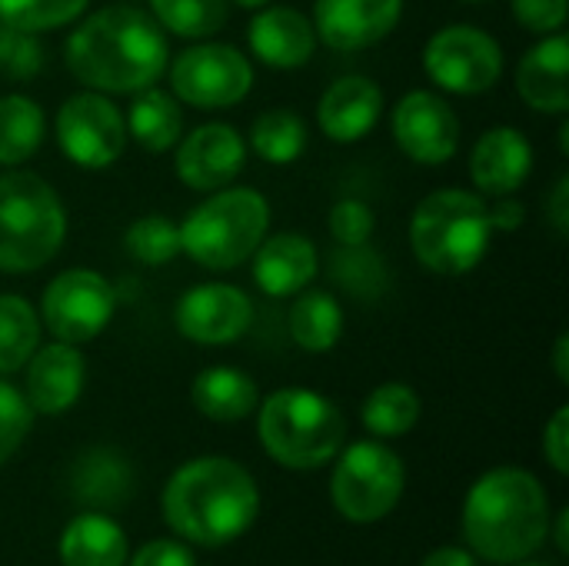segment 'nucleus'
I'll return each instance as SVG.
<instances>
[{"mask_svg":"<svg viewBox=\"0 0 569 566\" xmlns=\"http://www.w3.org/2000/svg\"><path fill=\"white\" fill-rule=\"evenodd\" d=\"M167 63L163 27L130 3L93 10L67 37V67L87 90L140 93L167 73Z\"/></svg>","mask_w":569,"mask_h":566,"instance_id":"obj_1","label":"nucleus"},{"mask_svg":"<svg viewBox=\"0 0 569 566\" xmlns=\"http://www.w3.org/2000/svg\"><path fill=\"white\" fill-rule=\"evenodd\" d=\"M160 510L183 544L227 547L257 524L260 487L230 457H193L170 474Z\"/></svg>","mask_w":569,"mask_h":566,"instance_id":"obj_2","label":"nucleus"},{"mask_svg":"<svg viewBox=\"0 0 569 566\" xmlns=\"http://www.w3.org/2000/svg\"><path fill=\"white\" fill-rule=\"evenodd\" d=\"M547 487L523 467L487 470L463 500V540L490 564L530 560L550 537Z\"/></svg>","mask_w":569,"mask_h":566,"instance_id":"obj_3","label":"nucleus"},{"mask_svg":"<svg viewBox=\"0 0 569 566\" xmlns=\"http://www.w3.org/2000/svg\"><path fill=\"white\" fill-rule=\"evenodd\" d=\"M493 227L480 193L443 187L427 193L410 217V247L437 277H463L490 254Z\"/></svg>","mask_w":569,"mask_h":566,"instance_id":"obj_4","label":"nucleus"},{"mask_svg":"<svg viewBox=\"0 0 569 566\" xmlns=\"http://www.w3.org/2000/svg\"><path fill=\"white\" fill-rule=\"evenodd\" d=\"M257 410L260 444L267 457L287 470L327 467L347 440L343 410L317 390L283 387L257 404Z\"/></svg>","mask_w":569,"mask_h":566,"instance_id":"obj_5","label":"nucleus"},{"mask_svg":"<svg viewBox=\"0 0 569 566\" xmlns=\"http://www.w3.org/2000/svg\"><path fill=\"white\" fill-rule=\"evenodd\" d=\"M270 230V203L253 187L210 190L180 224V254L203 270H233Z\"/></svg>","mask_w":569,"mask_h":566,"instance_id":"obj_6","label":"nucleus"},{"mask_svg":"<svg viewBox=\"0 0 569 566\" xmlns=\"http://www.w3.org/2000/svg\"><path fill=\"white\" fill-rule=\"evenodd\" d=\"M67 237V210L57 190L27 170L0 177V274L47 267Z\"/></svg>","mask_w":569,"mask_h":566,"instance_id":"obj_7","label":"nucleus"},{"mask_svg":"<svg viewBox=\"0 0 569 566\" xmlns=\"http://www.w3.org/2000/svg\"><path fill=\"white\" fill-rule=\"evenodd\" d=\"M330 474V500L350 524H377L397 510L407 490V467L397 450L380 440L340 447Z\"/></svg>","mask_w":569,"mask_h":566,"instance_id":"obj_8","label":"nucleus"},{"mask_svg":"<svg viewBox=\"0 0 569 566\" xmlns=\"http://www.w3.org/2000/svg\"><path fill=\"white\" fill-rule=\"evenodd\" d=\"M167 70L173 97L197 110L237 107L253 90V63L233 43L200 40L180 50Z\"/></svg>","mask_w":569,"mask_h":566,"instance_id":"obj_9","label":"nucleus"},{"mask_svg":"<svg viewBox=\"0 0 569 566\" xmlns=\"http://www.w3.org/2000/svg\"><path fill=\"white\" fill-rule=\"evenodd\" d=\"M423 70L447 93L480 97L503 77V47L473 23H450L427 40Z\"/></svg>","mask_w":569,"mask_h":566,"instance_id":"obj_10","label":"nucleus"},{"mask_svg":"<svg viewBox=\"0 0 569 566\" xmlns=\"http://www.w3.org/2000/svg\"><path fill=\"white\" fill-rule=\"evenodd\" d=\"M117 310L113 284L87 267H70L57 274L40 297V324L53 340L63 344H90L107 330Z\"/></svg>","mask_w":569,"mask_h":566,"instance_id":"obj_11","label":"nucleus"},{"mask_svg":"<svg viewBox=\"0 0 569 566\" xmlns=\"http://www.w3.org/2000/svg\"><path fill=\"white\" fill-rule=\"evenodd\" d=\"M57 143L80 170H107L127 147V120L110 93L80 90L67 97L53 120Z\"/></svg>","mask_w":569,"mask_h":566,"instance_id":"obj_12","label":"nucleus"},{"mask_svg":"<svg viewBox=\"0 0 569 566\" xmlns=\"http://www.w3.org/2000/svg\"><path fill=\"white\" fill-rule=\"evenodd\" d=\"M390 130L403 157L420 167L450 163L460 150V117L437 90H410L390 113Z\"/></svg>","mask_w":569,"mask_h":566,"instance_id":"obj_13","label":"nucleus"},{"mask_svg":"<svg viewBox=\"0 0 569 566\" xmlns=\"http://www.w3.org/2000/svg\"><path fill=\"white\" fill-rule=\"evenodd\" d=\"M173 324L180 337L203 347H223L237 344L250 324H253V304L250 297L233 284H197L183 290V297L173 307Z\"/></svg>","mask_w":569,"mask_h":566,"instance_id":"obj_14","label":"nucleus"},{"mask_svg":"<svg viewBox=\"0 0 569 566\" xmlns=\"http://www.w3.org/2000/svg\"><path fill=\"white\" fill-rule=\"evenodd\" d=\"M247 163V140L230 123H200L177 140V177L197 193L230 187Z\"/></svg>","mask_w":569,"mask_h":566,"instance_id":"obj_15","label":"nucleus"},{"mask_svg":"<svg viewBox=\"0 0 569 566\" xmlns=\"http://www.w3.org/2000/svg\"><path fill=\"white\" fill-rule=\"evenodd\" d=\"M403 17V0H313L317 43L353 53L387 40Z\"/></svg>","mask_w":569,"mask_h":566,"instance_id":"obj_16","label":"nucleus"},{"mask_svg":"<svg viewBox=\"0 0 569 566\" xmlns=\"http://www.w3.org/2000/svg\"><path fill=\"white\" fill-rule=\"evenodd\" d=\"M23 367H27L23 397L33 414L57 417L80 400L87 380V360L73 344L53 340L47 347H37Z\"/></svg>","mask_w":569,"mask_h":566,"instance_id":"obj_17","label":"nucleus"},{"mask_svg":"<svg viewBox=\"0 0 569 566\" xmlns=\"http://www.w3.org/2000/svg\"><path fill=\"white\" fill-rule=\"evenodd\" d=\"M533 170V147L523 130L500 123L480 133L470 150V177L480 197H510L517 193Z\"/></svg>","mask_w":569,"mask_h":566,"instance_id":"obj_18","label":"nucleus"},{"mask_svg":"<svg viewBox=\"0 0 569 566\" xmlns=\"http://www.w3.org/2000/svg\"><path fill=\"white\" fill-rule=\"evenodd\" d=\"M247 43L260 63H267L273 70H297V67L310 63V57L317 50V30H313L310 17L300 13L297 7L263 3V7H257L253 20L247 27Z\"/></svg>","mask_w":569,"mask_h":566,"instance_id":"obj_19","label":"nucleus"},{"mask_svg":"<svg viewBox=\"0 0 569 566\" xmlns=\"http://www.w3.org/2000/svg\"><path fill=\"white\" fill-rule=\"evenodd\" d=\"M383 117V90L363 73L333 80L317 103V123L333 143H360Z\"/></svg>","mask_w":569,"mask_h":566,"instance_id":"obj_20","label":"nucleus"},{"mask_svg":"<svg viewBox=\"0 0 569 566\" xmlns=\"http://www.w3.org/2000/svg\"><path fill=\"white\" fill-rule=\"evenodd\" d=\"M253 280L267 297H293L307 290L320 270V254L310 237L283 230L267 234L253 250Z\"/></svg>","mask_w":569,"mask_h":566,"instance_id":"obj_21","label":"nucleus"},{"mask_svg":"<svg viewBox=\"0 0 569 566\" xmlns=\"http://www.w3.org/2000/svg\"><path fill=\"white\" fill-rule=\"evenodd\" d=\"M517 93L537 113L567 117L569 110V40L563 33L543 37L517 67Z\"/></svg>","mask_w":569,"mask_h":566,"instance_id":"obj_22","label":"nucleus"},{"mask_svg":"<svg viewBox=\"0 0 569 566\" xmlns=\"http://www.w3.org/2000/svg\"><path fill=\"white\" fill-rule=\"evenodd\" d=\"M70 490L73 500L83 510H97V514H110L117 507H123L133 494V470L130 464L110 450V447H93L83 450L70 470Z\"/></svg>","mask_w":569,"mask_h":566,"instance_id":"obj_23","label":"nucleus"},{"mask_svg":"<svg viewBox=\"0 0 569 566\" xmlns=\"http://www.w3.org/2000/svg\"><path fill=\"white\" fill-rule=\"evenodd\" d=\"M127 534L110 514H77L57 544L63 566H127Z\"/></svg>","mask_w":569,"mask_h":566,"instance_id":"obj_24","label":"nucleus"},{"mask_svg":"<svg viewBox=\"0 0 569 566\" xmlns=\"http://www.w3.org/2000/svg\"><path fill=\"white\" fill-rule=\"evenodd\" d=\"M190 400L207 420L237 424L257 410L260 390H257L253 377L237 367H207L193 377Z\"/></svg>","mask_w":569,"mask_h":566,"instance_id":"obj_25","label":"nucleus"},{"mask_svg":"<svg viewBox=\"0 0 569 566\" xmlns=\"http://www.w3.org/2000/svg\"><path fill=\"white\" fill-rule=\"evenodd\" d=\"M127 137L147 153H167L183 137V110L180 100L160 87H147L133 93V103L127 110Z\"/></svg>","mask_w":569,"mask_h":566,"instance_id":"obj_26","label":"nucleus"},{"mask_svg":"<svg viewBox=\"0 0 569 566\" xmlns=\"http://www.w3.org/2000/svg\"><path fill=\"white\" fill-rule=\"evenodd\" d=\"M293 307L287 317L290 337L307 354H330L343 337V307L327 290H300L293 294Z\"/></svg>","mask_w":569,"mask_h":566,"instance_id":"obj_27","label":"nucleus"},{"mask_svg":"<svg viewBox=\"0 0 569 566\" xmlns=\"http://www.w3.org/2000/svg\"><path fill=\"white\" fill-rule=\"evenodd\" d=\"M47 137L43 107L27 93L0 97V167L27 163Z\"/></svg>","mask_w":569,"mask_h":566,"instance_id":"obj_28","label":"nucleus"},{"mask_svg":"<svg viewBox=\"0 0 569 566\" xmlns=\"http://www.w3.org/2000/svg\"><path fill=\"white\" fill-rule=\"evenodd\" d=\"M250 150L273 167H290L307 150L303 117L290 107H270L257 113L250 123Z\"/></svg>","mask_w":569,"mask_h":566,"instance_id":"obj_29","label":"nucleus"},{"mask_svg":"<svg viewBox=\"0 0 569 566\" xmlns=\"http://www.w3.org/2000/svg\"><path fill=\"white\" fill-rule=\"evenodd\" d=\"M360 420L363 427L377 437V440H393V437H403L417 427L420 420V397L413 387L407 384H380L370 390V397L363 400V410H360Z\"/></svg>","mask_w":569,"mask_h":566,"instance_id":"obj_30","label":"nucleus"},{"mask_svg":"<svg viewBox=\"0 0 569 566\" xmlns=\"http://www.w3.org/2000/svg\"><path fill=\"white\" fill-rule=\"evenodd\" d=\"M40 347V317L20 294H0V377L20 370Z\"/></svg>","mask_w":569,"mask_h":566,"instance_id":"obj_31","label":"nucleus"},{"mask_svg":"<svg viewBox=\"0 0 569 566\" xmlns=\"http://www.w3.org/2000/svg\"><path fill=\"white\" fill-rule=\"evenodd\" d=\"M150 17L163 27V33L207 40L223 30L230 17V0H150Z\"/></svg>","mask_w":569,"mask_h":566,"instance_id":"obj_32","label":"nucleus"},{"mask_svg":"<svg viewBox=\"0 0 569 566\" xmlns=\"http://www.w3.org/2000/svg\"><path fill=\"white\" fill-rule=\"evenodd\" d=\"M123 250L143 267H163L180 254V227L170 224L163 214L137 217L123 234Z\"/></svg>","mask_w":569,"mask_h":566,"instance_id":"obj_33","label":"nucleus"},{"mask_svg":"<svg viewBox=\"0 0 569 566\" xmlns=\"http://www.w3.org/2000/svg\"><path fill=\"white\" fill-rule=\"evenodd\" d=\"M90 0H0V20L23 33H47L73 23Z\"/></svg>","mask_w":569,"mask_h":566,"instance_id":"obj_34","label":"nucleus"},{"mask_svg":"<svg viewBox=\"0 0 569 566\" xmlns=\"http://www.w3.org/2000/svg\"><path fill=\"white\" fill-rule=\"evenodd\" d=\"M333 277L353 297H380L387 290V264L363 244V247H340L333 254Z\"/></svg>","mask_w":569,"mask_h":566,"instance_id":"obj_35","label":"nucleus"},{"mask_svg":"<svg viewBox=\"0 0 569 566\" xmlns=\"http://www.w3.org/2000/svg\"><path fill=\"white\" fill-rule=\"evenodd\" d=\"M43 70V43L37 33H23L0 20V73L13 80H30Z\"/></svg>","mask_w":569,"mask_h":566,"instance_id":"obj_36","label":"nucleus"},{"mask_svg":"<svg viewBox=\"0 0 569 566\" xmlns=\"http://www.w3.org/2000/svg\"><path fill=\"white\" fill-rule=\"evenodd\" d=\"M327 227H330V237L337 240V247H363L373 237L377 217H373L370 203H363L360 197H343L330 207Z\"/></svg>","mask_w":569,"mask_h":566,"instance_id":"obj_37","label":"nucleus"},{"mask_svg":"<svg viewBox=\"0 0 569 566\" xmlns=\"http://www.w3.org/2000/svg\"><path fill=\"white\" fill-rule=\"evenodd\" d=\"M30 424H33V410L27 397L0 380V467L20 450V444L30 434Z\"/></svg>","mask_w":569,"mask_h":566,"instance_id":"obj_38","label":"nucleus"},{"mask_svg":"<svg viewBox=\"0 0 569 566\" xmlns=\"http://www.w3.org/2000/svg\"><path fill=\"white\" fill-rule=\"evenodd\" d=\"M510 10L523 30H530L537 37H550V33L563 30L569 0H510Z\"/></svg>","mask_w":569,"mask_h":566,"instance_id":"obj_39","label":"nucleus"},{"mask_svg":"<svg viewBox=\"0 0 569 566\" xmlns=\"http://www.w3.org/2000/svg\"><path fill=\"white\" fill-rule=\"evenodd\" d=\"M127 566H197V557L190 544L163 537V540L143 544L133 557H127Z\"/></svg>","mask_w":569,"mask_h":566,"instance_id":"obj_40","label":"nucleus"},{"mask_svg":"<svg viewBox=\"0 0 569 566\" xmlns=\"http://www.w3.org/2000/svg\"><path fill=\"white\" fill-rule=\"evenodd\" d=\"M543 457H547V464H550L560 477H567L569 474V407H560V410L547 420V427H543Z\"/></svg>","mask_w":569,"mask_h":566,"instance_id":"obj_41","label":"nucleus"},{"mask_svg":"<svg viewBox=\"0 0 569 566\" xmlns=\"http://www.w3.org/2000/svg\"><path fill=\"white\" fill-rule=\"evenodd\" d=\"M487 214H490V227H493V230H503V234L520 230L523 220H527V207L517 200V193H510V197H493V203H487Z\"/></svg>","mask_w":569,"mask_h":566,"instance_id":"obj_42","label":"nucleus"},{"mask_svg":"<svg viewBox=\"0 0 569 566\" xmlns=\"http://www.w3.org/2000/svg\"><path fill=\"white\" fill-rule=\"evenodd\" d=\"M547 214H550V224L557 227L560 237L569 234V177H560L550 200H547Z\"/></svg>","mask_w":569,"mask_h":566,"instance_id":"obj_43","label":"nucleus"},{"mask_svg":"<svg viewBox=\"0 0 569 566\" xmlns=\"http://www.w3.org/2000/svg\"><path fill=\"white\" fill-rule=\"evenodd\" d=\"M420 566H477V557L463 547H440V550L427 554Z\"/></svg>","mask_w":569,"mask_h":566,"instance_id":"obj_44","label":"nucleus"},{"mask_svg":"<svg viewBox=\"0 0 569 566\" xmlns=\"http://www.w3.org/2000/svg\"><path fill=\"white\" fill-rule=\"evenodd\" d=\"M553 370H557V380L569 384V337L560 334L557 344H553Z\"/></svg>","mask_w":569,"mask_h":566,"instance_id":"obj_45","label":"nucleus"},{"mask_svg":"<svg viewBox=\"0 0 569 566\" xmlns=\"http://www.w3.org/2000/svg\"><path fill=\"white\" fill-rule=\"evenodd\" d=\"M550 527L557 530V550L560 554H569V540H567V530H569V510H560L553 520H550Z\"/></svg>","mask_w":569,"mask_h":566,"instance_id":"obj_46","label":"nucleus"},{"mask_svg":"<svg viewBox=\"0 0 569 566\" xmlns=\"http://www.w3.org/2000/svg\"><path fill=\"white\" fill-rule=\"evenodd\" d=\"M230 3H237V7H243V10H257V7H263V3H270V0H230Z\"/></svg>","mask_w":569,"mask_h":566,"instance_id":"obj_47","label":"nucleus"},{"mask_svg":"<svg viewBox=\"0 0 569 566\" xmlns=\"http://www.w3.org/2000/svg\"><path fill=\"white\" fill-rule=\"evenodd\" d=\"M560 147H563V153L569 150V123L563 120V127H560Z\"/></svg>","mask_w":569,"mask_h":566,"instance_id":"obj_48","label":"nucleus"},{"mask_svg":"<svg viewBox=\"0 0 569 566\" xmlns=\"http://www.w3.org/2000/svg\"><path fill=\"white\" fill-rule=\"evenodd\" d=\"M510 566H543V564H530V560H520V564H510Z\"/></svg>","mask_w":569,"mask_h":566,"instance_id":"obj_49","label":"nucleus"},{"mask_svg":"<svg viewBox=\"0 0 569 566\" xmlns=\"http://www.w3.org/2000/svg\"><path fill=\"white\" fill-rule=\"evenodd\" d=\"M473 3H477V0H473Z\"/></svg>","mask_w":569,"mask_h":566,"instance_id":"obj_50","label":"nucleus"}]
</instances>
